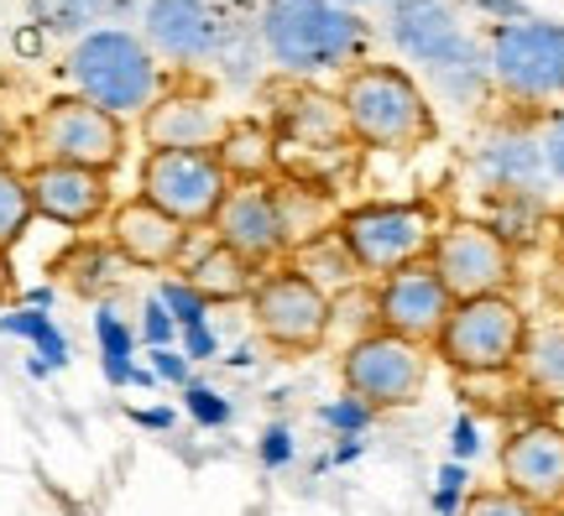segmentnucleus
<instances>
[{"label": "nucleus", "mask_w": 564, "mask_h": 516, "mask_svg": "<svg viewBox=\"0 0 564 516\" xmlns=\"http://www.w3.org/2000/svg\"><path fill=\"white\" fill-rule=\"evenodd\" d=\"M371 26L361 11H345L335 0H262L257 11V42L267 63H278L293 79H319L366 53Z\"/></svg>", "instance_id": "obj_1"}, {"label": "nucleus", "mask_w": 564, "mask_h": 516, "mask_svg": "<svg viewBox=\"0 0 564 516\" xmlns=\"http://www.w3.org/2000/svg\"><path fill=\"white\" fill-rule=\"evenodd\" d=\"M340 120L345 136L377 152H413L434 136V100L398 63H361L340 79Z\"/></svg>", "instance_id": "obj_2"}, {"label": "nucleus", "mask_w": 564, "mask_h": 516, "mask_svg": "<svg viewBox=\"0 0 564 516\" xmlns=\"http://www.w3.org/2000/svg\"><path fill=\"white\" fill-rule=\"evenodd\" d=\"M68 84L74 95L89 105H100L105 116L131 120L147 116L162 95V63L158 53L141 42V32L131 26H95L68 47Z\"/></svg>", "instance_id": "obj_3"}, {"label": "nucleus", "mask_w": 564, "mask_h": 516, "mask_svg": "<svg viewBox=\"0 0 564 516\" xmlns=\"http://www.w3.org/2000/svg\"><path fill=\"white\" fill-rule=\"evenodd\" d=\"M523 339H528V314L507 293H491V298L455 303L440 339L429 344V355H440L460 376H507V371H518Z\"/></svg>", "instance_id": "obj_4"}, {"label": "nucleus", "mask_w": 564, "mask_h": 516, "mask_svg": "<svg viewBox=\"0 0 564 516\" xmlns=\"http://www.w3.org/2000/svg\"><path fill=\"white\" fill-rule=\"evenodd\" d=\"M486 63L491 89H502L518 105H554L564 100V21L523 17L486 32Z\"/></svg>", "instance_id": "obj_5"}, {"label": "nucleus", "mask_w": 564, "mask_h": 516, "mask_svg": "<svg viewBox=\"0 0 564 516\" xmlns=\"http://www.w3.org/2000/svg\"><path fill=\"white\" fill-rule=\"evenodd\" d=\"M434 215L423 204H361V209H345L335 219V235H340L345 256L356 261L361 277H392L413 261H429L434 245Z\"/></svg>", "instance_id": "obj_6"}, {"label": "nucleus", "mask_w": 564, "mask_h": 516, "mask_svg": "<svg viewBox=\"0 0 564 516\" xmlns=\"http://www.w3.org/2000/svg\"><path fill=\"white\" fill-rule=\"evenodd\" d=\"M340 381H345V397L366 402L371 413L413 407L423 397V386H429V344L371 329V334L345 344Z\"/></svg>", "instance_id": "obj_7"}, {"label": "nucleus", "mask_w": 564, "mask_h": 516, "mask_svg": "<svg viewBox=\"0 0 564 516\" xmlns=\"http://www.w3.org/2000/svg\"><path fill=\"white\" fill-rule=\"evenodd\" d=\"M26 141L37 146V162H68V167L116 173V162L126 157V120L105 116L100 105L79 100V95H58V100H47L32 116Z\"/></svg>", "instance_id": "obj_8"}, {"label": "nucleus", "mask_w": 564, "mask_h": 516, "mask_svg": "<svg viewBox=\"0 0 564 516\" xmlns=\"http://www.w3.org/2000/svg\"><path fill=\"white\" fill-rule=\"evenodd\" d=\"M429 266L440 272L444 293H449L455 303L507 293V287H512V277H518L512 240H507L497 224H486V219H455V224L434 230Z\"/></svg>", "instance_id": "obj_9"}, {"label": "nucleus", "mask_w": 564, "mask_h": 516, "mask_svg": "<svg viewBox=\"0 0 564 516\" xmlns=\"http://www.w3.org/2000/svg\"><path fill=\"white\" fill-rule=\"evenodd\" d=\"M251 323L262 329L267 344H278L288 355H308L329 339V308L335 298L319 282H308L299 266H272L251 287Z\"/></svg>", "instance_id": "obj_10"}, {"label": "nucleus", "mask_w": 564, "mask_h": 516, "mask_svg": "<svg viewBox=\"0 0 564 516\" xmlns=\"http://www.w3.org/2000/svg\"><path fill=\"white\" fill-rule=\"evenodd\" d=\"M230 194L220 152H147L141 157V199L158 204L188 230H209Z\"/></svg>", "instance_id": "obj_11"}, {"label": "nucleus", "mask_w": 564, "mask_h": 516, "mask_svg": "<svg viewBox=\"0 0 564 516\" xmlns=\"http://www.w3.org/2000/svg\"><path fill=\"white\" fill-rule=\"evenodd\" d=\"M215 240L230 245L241 261H251L257 272L278 266L282 256H293L288 245V224H282V204H278V183H230L220 215H215Z\"/></svg>", "instance_id": "obj_12"}, {"label": "nucleus", "mask_w": 564, "mask_h": 516, "mask_svg": "<svg viewBox=\"0 0 564 516\" xmlns=\"http://www.w3.org/2000/svg\"><path fill=\"white\" fill-rule=\"evenodd\" d=\"M382 21H387V37L398 42V53L408 63H419V74L444 68V63H455L481 47V37L465 26L455 0H398V6H387Z\"/></svg>", "instance_id": "obj_13"}, {"label": "nucleus", "mask_w": 564, "mask_h": 516, "mask_svg": "<svg viewBox=\"0 0 564 516\" xmlns=\"http://www.w3.org/2000/svg\"><path fill=\"white\" fill-rule=\"evenodd\" d=\"M377 329L382 334H398V339H413V344H434L444 329V318L455 308V298L444 293L440 272L429 266V261H413L403 272H392V277L377 282Z\"/></svg>", "instance_id": "obj_14"}, {"label": "nucleus", "mask_w": 564, "mask_h": 516, "mask_svg": "<svg viewBox=\"0 0 564 516\" xmlns=\"http://www.w3.org/2000/svg\"><path fill=\"white\" fill-rule=\"evenodd\" d=\"M220 11L209 0H147L141 6V42L158 53V63H209L225 42Z\"/></svg>", "instance_id": "obj_15"}, {"label": "nucleus", "mask_w": 564, "mask_h": 516, "mask_svg": "<svg viewBox=\"0 0 564 516\" xmlns=\"http://www.w3.org/2000/svg\"><path fill=\"white\" fill-rule=\"evenodd\" d=\"M497 470H502V485L528 496L533 506H564V428L560 422H523L512 428L497 454Z\"/></svg>", "instance_id": "obj_16"}, {"label": "nucleus", "mask_w": 564, "mask_h": 516, "mask_svg": "<svg viewBox=\"0 0 564 516\" xmlns=\"http://www.w3.org/2000/svg\"><path fill=\"white\" fill-rule=\"evenodd\" d=\"M26 194L37 219H53L63 230H89L110 219V173L95 167H68V162H37L26 167Z\"/></svg>", "instance_id": "obj_17"}, {"label": "nucleus", "mask_w": 564, "mask_h": 516, "mask_svg": "<svg viewBox=\"0 0 564 516\" xmlns=\"http://www.w3.org/2000/svg\"><path fill=\"white\" fill-rule=\"evenodd\" d=\"M230 131L220 105L209 95H188V89H162L158 105L141 116V136L147 152H215Z\"/></svg>", "instance_id": "obj_18"}, {"label": "nucleus", "mask_w": 564, "mask_h": 516, "mask_svg": "<svg viewBox=\"0 0 564 516\" xmlns=\"http://www.w3.org/2000/svg\"><path fill=\"white\" fill-rule=\"evenodd\" d=\"M188 240H194L188 224H178L173 215H162L158 204H147L141 194L110 209V245H116V256L131 261V266L167 272V266L183 261Z\"/></svg>", "instance_id": "obj_19"}, {"label": "nucleus", "mask_w": 564, "mask_h": 516, "mask_svg": "<svg viewBox=\"0 0 564 516\" xmlns=\"http://www.w3.org/2000/svg\"><path fill=\"white\" fill-rule=\"evenodd\" d=\"M476 173H481L491 188L518 194V199L539 194L549 178L544 136L528 131V125H497V131L481 141V152H476Z\"/></svg>", "instance_id": "obj_20"}, {"label": "nucleus", "mask_w": 564, "mask_h": 516, "mask_svg": "<svg viewBox=\"0 0 564 516\" xmlns=\"http://www.w3.org/2000/svg\"><path fill=\"white\" fill-rule=\"evenodd\" d=\"M183 282H188L209 308H215V303H241V298H251V287H257V266L209 235L199 251H183Z\"/></svg>", "instance_id": "obj_21"}, {"label": "nucleus", "mask_w": 564, "mask_h": 516, "mask_svg": "<svg viewBox=\"0 0 564 516\" xmlns=\"http://www.w3.org/2000/svg\"><path fill=\"white\" fill-rule=\"evenodd\" d=\"M518 376H523L528 392H539L544 402H564V323L528 329L523 355H518Z\"/></svg>", "instance_id": "obj_22"}, {"label": "nucleus", "mask_w": 564, "mask_h": 516, "mask_svg": "<svg viewBox=\"0 0 564 516\" xmlns=\"http://www.w3.org/2000/svg\"><path fill=\"white\" fill-rule=\"evenodd\" d=\"M215 152H220L230 183H267L272 167H278V141L267 136L262 125H251V120H230V131H225Z\"/></svg>", "instance_id": "obj_23"}, {"label": "nucleus", "mask_w": 564, "mask_h": 516, "mask_svg": "<svg viewBox=\"0 0 564 516\" xmlns=\"http://www.w3.org/2000/svg\"><path fill=\"white\" fill-rule=\"evenodd\" d=\"M278 204H282V224H288V245L303 251L308 240H319L335 230V209L319 188L308 183H278Z\"/></svg>", "instance_id": "obj_24"}, {"label": "nucleus", "mask_w": 564, "mask_h": 516, "mask_svg": "<svg viewBox=\"0 0 564 516\" xmlns=\"http://www.w3.org/2000/svg\"><path fill=\"white\" fill-rule=\"evenodd\" d=\"M32 194H26V173H17L11 162H0V256H11L21 245V235L32 230Z\"/></svg>", "instance_id": "obj_25"}, {"label": "nucleus", "mask_w": 564, "mask_h": 516, "mask_svg": "<svg viewBox=\"0 0 564 516\" xmlns=\"http://www.w3.org/2000/svg\"><path fill=\"white\" fill-rule=\"evenodd\" d=\"M95 339H100V365L110 386H131V355H137V334L126 329V318L116 308H100L95 314Z\"/></svg>", "instance_id": "obj_26"}, {"label": "nucleus", "mask_w": 564, "mask_h": 516, "mask_svg": "<svg viewBox=\"0 0 564 516\" xmlns=\"http://www.w3.org/2000/svg\"><path fill=\"white\" fill-rule=\"evenodd\" d=\"M0 334L26 339V344L37 350V360H47L53 371H58V365H68V339H63V329H58V323H53L47 314H42V308H21V314H6V318H0Z\"/></svg>", "instance_id": "obj_27"}, {"label": "nucleus", "mask_w": 564, "mask_h": 516, "mask_svg": "<svg viewBox=\"0 0 564 516\" xmlns=\"http://www.w3.org/2000/svg\"><path fill=\"white\" fill-rule=\"evenodd\" d=\"M32 11H37V26L47 32H63V37L79 42L84 32H95L110 11V0H32Z\"/></svg>", "instance_id": "obj_28"}, {"label": "nucleus", "mask_w": 564, "mask_h": 516, "mask_svg": "<svg viewBox=\"0 0 564 516\" xmlns=\"http://www.w3.org/2000/svg\"><path fill=\"white\" fill-rule=\"evenodd\" d=\"M460 516H549L544 506H533L528 496L507 491V485H486V491H470L460 501Z\"/></svg>", "instance_id": "obj_29"}, {"label": "nucleus", "mask_w": 564, "mask_h": 516, "mask_svg": "<svg viewBox=\"0 0 564 516\" xmlns=\"http://www.w3.org/2000/svg\"><path fill=\"white\" fill-rule=\"evenodd\" d=\"M158 303L167 308V318L178 323V334H183V329H194V323H209V303H204L183 277H167V282H162V287H158Z\"/></svg>", "instance_id": "obj_30"}, {"label": "nucleus", "mask_w": 564, "mask_h": 516, "mask_svg": "<svg viewBox=\"0 0 564 516\" xmlns=\"http://www.w3.org/2000/svg\"><path fill=\"white\" fill-rule=\"evenodd\" d=\"M183 407H188V417H194L199 428H225V422H230V402H225L215 386H204V381H188V386H183Z\"/></svg>", "instance_id": "obj_31"}, {"label": "nucleus", "mask_w": 564, "mask_h": 516, "mask_svg": "<svg viewBox=\"0 0 564 516\" xmlns=\"http://www.w3.org/2000/svg\"><path fill=\"white\" fill-rule=\"evenodd\" d=\"M371 407H366V402H356V397H340V402H329V407H324L319 413V422H329V428H335V433H345V438H356L366 428V422H371Z\"/></svg>", "instance_id": "obj_32"}, {"label": "nucleus", "mask_w": 564, "mask_h": 516, "mask_svg": "<svg viewBox=\"0 0 564 516\" xmlns=\"http://www.w3.org/2000/svg\"><path fill=\"white\" fill-rule=\"evenodd\" d=\"M141 339H147V350H167L178 339V323L167 318V308L158 298H147V308H141Z\"/></svg>", "instance_id": "obj_33"}, {"label": "nucleus", "mask_w": 564, "mask_h": 516, "mask_svg": "<svg viewBox=\"0 0 564 516\" xmlns=\"http://www.w3.org/2000/svg\"><path fill=\"white\" fill-rule=\"evenodd\" d=\"M152 376L167 381V386H188V355L183 350H152Z\"/></svg>", "instance_id": "obj_34"}, {"label": "nucleus", "mask_w": 564, "mask_h": 516, "mask_svg": "<svg viewBox=\"0 0 564 516\" xmlns=\"http://www.w3.org/2000/svg\"><path fill=\"white\" fill-rule=\"evenodd\" d=\"M183 355L188 360H215L220 355V339H215V329L209 323H194V329H183Z\"/></svg>", "instance_id": "obj_35"}, {"label": "nucleus", "mask_w": 564, "mask_h": 516, "mask_svg": "<svg viewBox=\"0 0 564 516\" xmlns=\"http://www.w3.org/2000/svg\"><path fill=\"white\" fill-rule=\"evenodd\" d=\"M288 459H293V433H288L282 422H272V428L262 433V464L267 470H278V464H288Z\"/></svg>", "instance_id": "obj_36"}, {"label": "nucleus", "mask_w": 564, "mask_h": 516, "mask_svg": "<svg viewBox=\"0 0 564 516\" xmlns=\"http://www.w3.org/2000/svg\"><path fill=\"white\" fill-rule=\"evenodd\" d=\"M544 162H549V178L564 183V110L549 120V131H544Z\"/></svg>", "instance_id": "obj_37"}, {"label": "nucleus", "mask_w": 564, "mask_h": 516, "mask_svg": "<svg viewBox=\"0 0 564 516\" xmlns=\"http://www.w3.org/2000/svg\"><path fill=\"white\" fill-rule=\"evenodd\" d=\"M476 11H486L491 17V26H502V21H523V17H533L523 0H470Z\"/></svg>", "instance_id": "obj_38"}, {"label": "nucleus", "mask_w": 564, "mask_h": 516, "mask_svg": "<svg viewBox=\"0 0 564 516\" xmlns=\"http://www.w3.org/2000/svg\"><path fill=\"white\" fill-rule=\"evenodd\" d=\"M476 443H481V438H476V417H460V422H455V438H449L455 459H470L476 454Z\"/></svg>", "instance_id": "obj_39"}, {"label": "nucleus", "mask_w": 564, "mask_h": 516, "mask_svg": "<svg viewBox=\"0 0 564 516\" xmlns=\"http://www.w3.org/2000/svg\"><path fill=\"white\" fill-rule=\"evenodd\" d=\"M131 422H141V428H173V413L167 407H131Z\"/></svg>", "instance_id": "obj_40"}, {"label": "nucleus", "mask_w": 564, "mask_h": 516, "mask_svg": "<svg viewBox=\"0 0 564 516\" xmlns=\"http://www.w3.org/2000/svg\"><path fill=\"white\" fill-rule=\"evenodd\" d=\"M440 491H455V496L465 491V464L460 459H449V464L440 470Z\"/></svg>", "instance_id": "obj_41"}, {"label": "nucleus", "mask_w": 564, "mask_h": 516, "mask_svg": "<svg viewBox=\"0 0 564 516\" xmlns=\"http://www.w3.org/2000/svg\"><path fill=\"white\" fill-rule=\"evenodd\" d=\"M434 512H440V516L460 512V496H455V491H434Z\"/></svg>", "instance_id": "obj_42"}, {"label": "nucleus", "mask_w": 564, "mask_h": 516, "mask_svg": "<svg viewBox=\"0 0 564 516\" xmlns=\"http://www.w3.org/2000/svg\"><path fill=\"white\" fill-rule=\"evenodd\" d=\"M11 141H17V131H11V120L0 116V162L11 157Z\"/></svg>", "instance_id": "obj_43"}, {"label": "nucleus", "mask_w": 564, "mask_h": 516, "mask_svg": "<svg viewBox=\"0 0 564 516\" xmlns=\"http://www.w3.org/2000/svg\"><path fill=\"white\" fill-rule=\"evenodd\" d=\"M53 303V287H37V293H26V308H47Z\"/></svg>", "instance_id": "obj_44"}, {"label": "nucleus", "mask_w": 564, "mask_h": 516, "mask_svg": "<svg viewBox=\"0 0 564 516\" xmlns=\"http://www.w3.org/2000/svg\"><path fill=\"white\" fill-rule=\"evenodd\" d=\"M356 454H361V443L350 438V443H340V454H335V459H340V464H350V459H356Z\"/></svg>", "instance_id": "obj_45"}, {"label": "nucleus", "mask_w": 564, "mask_h": 516, "mask_svg": "<svg viewBox=\"0 0 564 516\" xmlns=\"http://www.w3.org/2000/svg\"><path fill=\"white\" fill-rule=\"evenodd\" d=\"M6 293H11V261L0 256V298H6Z\"/></svg>", "instance_id": "obj_46"}, {"label": "nucleus", "mask_w": 564, "mask_h": 516, "mask_svg": "<svg viewBox=\"0 0 564 516\" xmlns=\"http://www.w3.org/2000/svg\"><path fill=\"white\" fill-rule=\"evenodd\" d=\"M335 6H345V11H356V6H371V0H335Z\"/></svg>", "instance_id": "obj_47"}, {"label": "nucleus", "mask_w": 564, "mask_h": 516, "mask_svg": "<svg viewBox=\"0 0 564 516\" xmlns=\"http://www.w3.org/2000/svg\"><path fill=\"white\" fill-rule=\"evenodd\" d=\"M549 516H564V506H554V512H549Z\"/></svg>", "instance_id": "obj_48"}]
</instances>
